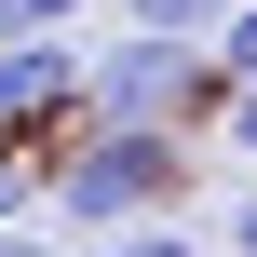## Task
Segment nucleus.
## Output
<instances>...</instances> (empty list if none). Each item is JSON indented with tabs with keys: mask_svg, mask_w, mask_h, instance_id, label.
Returning a JSON list of instances; mask_svg holds the SVG:
<instances>
[{
	"mask_svg": "<svg viewBox=\"0 0 257 257\" xmlns=\"http://www.w3.org/2000/svg\"><path fill=\"white\" fill-rule=\"evenodd\" d=\"M108 257H203V244H190V230H122Z\"/></svg>",
	"mask_w": 257,
	"mask_h": 257,
	"instance_id": "9",
	"label": "nucleus"
},
{
	"mask_svg": "<svg viewBox=\"0 0 257 257\" xmlns=\"http://www.w3.org/2000/svg\"><path fill=\"white\" fill-rule=\"evenodd\" d=\"M81 0H0V41H68Z\"/></svg>",
	"mask_w": 257,
	"mask_h": 257,
	"instance_id": "5",
	"label": "nucleus"
},
{
	"mask_svg": "<svg viewBox=\"0 0 257 257\" xmlns=\"http://www.w3.org/2000/svg\"><path fill=\"white\" fill-rule=\"evenodd\" d=\"M176 190H190L176 136H108V122H95V136L54 163V217H81V230H108V244H122V230H149Z\"/></svg>",
	"mask_w": 257,
	"mask_h": 257,
	"instance_id": "1",
	"label": "nucleus"
},
{
	"mask_svg": "<svg viewBox=\"0 0 257 257\" xmlns=\"http://www.w3.org/2000/svg\"><path fill=\"white\" fill-rule=\"evenodd\" d=\"M230 257H257V190H244V203H230Z\"/></svg>",
	"mask_w": 257,
	"mask_h": 257,
	"instance_id": "10",
	"label": "nucleus"
},
{
	"mask_svg": "<svg viewBox=\"0 0 257 257\" xmlns=\"http://www.w3.org/2000/svg\"><path fill=\"white\" fill-rule=\"evenodd\" d=\"M27 190H41V163H27L14 136H0V230H27Z\"/></svg>",
	"mask_w": 257,
	"mask_h": 257,
	"instance_id": "7",
	"label": "nucleus"
},
{
	"mask_svg": "<svg viewBox=\"0 0 257 257\" xmlns=\"http://www.w3.org/2000/svg\"><path fill=\"white\" fill-rule=\"evenodd\" d=\"M230 14H244V0H136V27H149V41H203V54H217V27H230Z\"/></svg>",
	"mask_w": 257,
	"mask_h": 257,
	"instance_id": "4",
	"label": "nucleus"
},
{
	"mask_svg": "<svg viewBox=\"0 0 257 257\" xmlns=\"http://www.w3.org/2000/svg\"><path fill=\"white\" fill-rule=\"evenodd\" d=\"M230 81H257V0L230 14V27H217V95H230Z\"/></svg>",
	"mask_w": 257,
	"mask_h": 257,
	"instance_id": "6",
	"label": "nucleus"
},
{
	"mask_svg": "<svg viewBox=\"0 0 257 257\" xmlns=\"http://www.w3.org/2000/svg\"><path fill=\"white\" fill-rule=\"evenodd\" d=\"M81 95H95L108 136H176V122L217 95V54H203V41H149V27H122V41L81 68Z\"/></svg>",
	"mask_w": 257,
	"mask_h": 257,
	"instance_id": "2",
	"label": "nucleus"
},
{
	"mask_svg": "<svg viewBox=\"0 0 257 257\" xmlns=\"http://www.w3.org/2000/svg\"><path fill=\"white\" fill-rule=\"evenodd\" d=\"M0 257H54V244H41V230H0Z\"/></svg>",
	"mask_w": 257,
	"mask_h": 257,
	"instance_id": "11",
	"label": "nucleus"
},
{
	"mask_svg": "<svg viewBox=\"0 0 257 257\" xmlns=\"http://www.w3.org/2000/svg\"><path fill=\"white\" fill-rule=\"evenodd\" d=\"M81 68H95L81 41H0V136L27 149V136H41L68 95H81Z\"/></svg>",
	"mask_w": 257,
	"mask_h": 257,
	"instance_id": "3",
	"label": "nucleus"
},
{
	"mask_svg": "<svg viewBox=\"0 0 257 257\" xmlns=\"http://www.w3.org/2000/svg\"><path fill=\"white\" fill-rule=\"evenodd\" d=\"M217 108H230V149H244V163H257V81H230Z\"/></svg>",
	"mask_w": 257,
	"mask_h": 257,
	"instance_id": "8",
	"label": "nucleus"
}]
</instances>
